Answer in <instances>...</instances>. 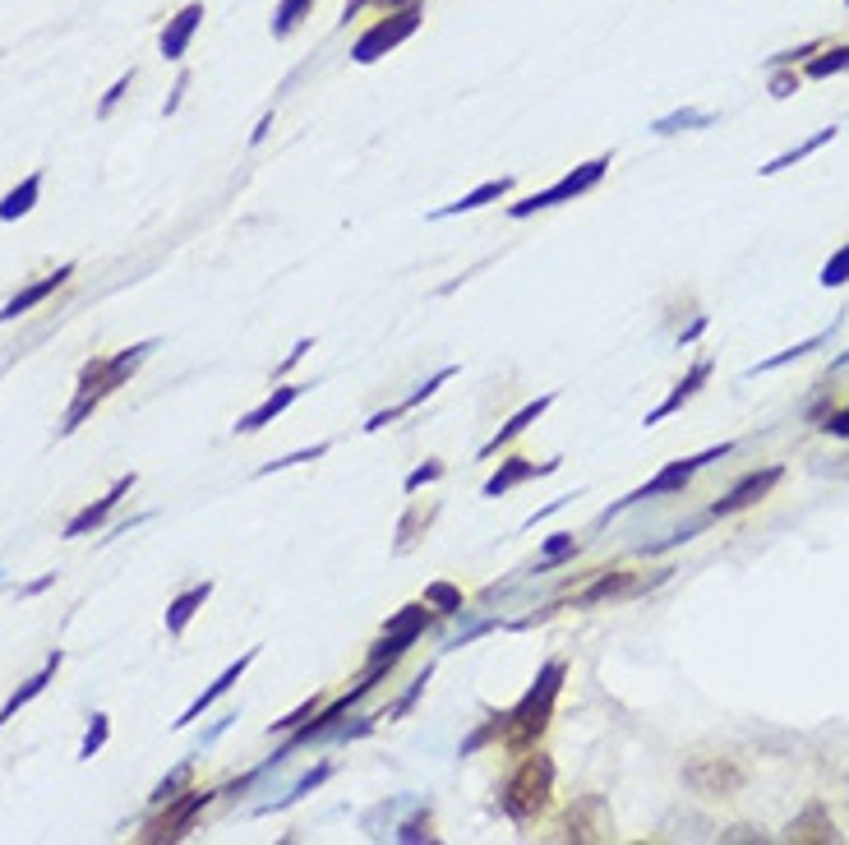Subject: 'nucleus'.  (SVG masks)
Wrapping results in <instances>:
<instances>
[{
  "label": "nucleus",
  "instance_id": "f257e3e1",
  "mask_svg": "<svg viewBox=\"0 0 849 845\" xmlns=\"http://www.w3.org/2000/svg\"><path fill=\"white\" fill-rule=\"evenodd\" d=\"M563 675H568V665L563 661H550L540 670V679L522 693L513 712H503V749L508 753H527L536 749V739L550 730V716H554V702H559V689H563Z\"/></svg>",
  "mask_w": 849,
  "mask_h": 845
},
{
  "label": "nucleus",
  "instance_id": "f03ea898",
  "mask_svg": "<svg viewBox=\"0 0 849 845\" xmlns=\"http://www.w3.org/2000/svg\"><path fill=\"white\" fill-rule=\"evenodd\" d=\"M550 795H554V762H550V753L527 749L522 758H517L513 772H508V781H503L499 804H503V813H508L513 822L531 827L540 813L550 809Z\"/></svg>",
  "mask_w": 849,
  "mask_h": 845
},
{
  "label": "nucleus",
  "instance_id": "7ed1b4c3",
  "mask_svg": "<svg viewBox=\"0 0 849 845\" xmlns=\"http://www.w3.org/2000/svg\"><path fill=\"white\" fill-rule=\"evenodd\" d=\"M420 14H425V0H411V5H402V10H388L379 14L365 33L351 42V61L356 65H374L379 56H388L393 47H402L411 33L420 28Z\"/></svg>",
  "mask_w": 849,
  "mask_h": 845
},
{
  "label": "nucleus",
  "instance_id": "20e7f679",
  "mask_svg": "<svg viewBox=\"0 0 849 845\" xmlns=\"http://www.w3.org/2000/svg\"><path fill=\"white\" fill-rule=\"evenodd\" d=\"M610 171V153L605 157H591V162H582L577 171H568L563 181H554L550 190L540 194H527L522 204L508 208V218H531V213H540V208H554V204H568V199H577V194H586L591 185H600V176Z\"/></svg>",
  "mask_w": 849,
  "mask_h": 845
},
{
  "label": "nucleus",
  "instance_id": "39448f33",
  "mask_svg": "<svg viewBox=\"0 0 849 845\" xmlns=\"http://www.w3.org/2000/svg\"><path fill=\"white\" fill-rule=\"evenodd\" d=\"M670 568H656L651 578L637 573V568H591V582H586L582 592H573V605H600V601H623V596H637L646 587H656L665 582Z\"/></svg>",
  "mask_w": 849,
  "mask_h": 845
},
{
  "label": "nucleus",
  "instance_id": "423d86ee",
  "mask_svg": "<svg viewBox=\"0 0 849 845\" xmlns=\"http://www.w3.org/2000/svg\"><path fill=\"white\" fill-rule=\"evenodd\" d=\"M730 453H734V444H716V448H706V453H697V458L670 462V467L656 471V476H651L642 490H633L628 499H619L610 513H619V508H628V504H642V499H656V495H679V490H688V481H693L706 462H720V458H730Z\"/></svg>",
  "mask_w": 849,
  "mask_h": 845
},
{
  "label": "nucleus",
  "instance_id": "0eeeda50",
  "mask_svg": "<svg viewBox=\"0 0 849 845\" xmlns=\"http://www.w3.org/2000/svg\"><path fill=\"white\" fill-rule=\"evenodd\" d=\"M683 781L693 785L697 795H706V799H730V795H739V790H743L748 772H743L734 758H725V753H702V758H688Z\"/></svg>",
  "mask_w": 849,
  "mask_h": 845
},
{
  "label": "nucleus",
  "instance_id": "6e6552de",
  "mask_svg": "<svg viewBox=\"0 0 849 845\" xmlns=\"http://www.w3.org/2000/svg\"><path fill=\"white\" fill-rule=\"evenodd\" d=\"M430 624H434V610H430L425 601L402 605V610H397V615L388 619V624H383V638L370 647V665H374V661H402V656H407V647H411V642H416Z\"/></svg>",
  "mask_w": 849,
  "mask_h": 845
},
{
  "label": "nucleus",
  "instance_id": "1a4fd4ad",
  "mask_svg": "<svg viewBox=\"0 0 849 845\" xmlns=\"http://www.w3.org/2000/svg\"><path fill=\"white\" fill-rule=\"evenodd\" d=\"M217 795V785H190L185 795L167 799V804H157V809H167L157 822H148V841H180V836L194 827L199 809H208Z\"/></svg>",
  "mask_w": 849,
  "mask_h": 845
},
{
  "label": "nucleus",
  "instance_id": "9d476101",
  "mask_svg": "<svg viewBox=\"0 0 849 845\" xmlns=\"http://www.w3.org/2000/svg\"><path fill=\"white\" fill-rule=\"evenodd\" d=\"M550 471H559V458L531 462V458H522V453H513V458H503V462H499V471H494L490 481L480 485V495H485V499H499V495H508V490H517L522 481H531V476H550Z\"/></svg>",
  "mask_w": 849,
  "mask_h": 845
},
{
  "label": "nucleus",
  "instance_id": "9b49d317",
  "mask_svg": "<svg viewBox=\"0 0 849 845\" xmlns=\"http://www.w3.org/2000/svg\"><path fill=\"white\" fill-rule=\"evenodd\" d=\"M780 476H785V467H762V471H753V476H743V481L734 485L730 495L716 499V508H711V513H716V518H730V513H743V508H753L757 499L771 495V485H776Z\"/></svg>",
  "mask_w": 849,
  "mask_h": 845
},
{
  "label": "nucleus",
  "instance_id": "f8f14e48",
  "mask_svg": "<svg viewBox=\"0 0 849 845\" xmlns=\"http://www.w3.org/2000/svg\"><path fill=\"white\" fill-rule=\"evenodd\" d=\"M199 28H204V0H190V5L171 14L167 28H162V56H167V61H185V51H190Z\"/></svg>",
  "mask_w": 849,
  "mask_h": 845
},
{
  "label": "nucleus",
  "instance_id": "ddd939ff",
  "mask_svg": "<svg viewBox=\"0 0 849 845\" xmlns=\"http://www.w3.org/2000/svg\"><path fill=\"white\" fill-rule=\"evenodd\" d=\"M254 656H259V647H250V652L240 656V661H231V665H227V670H222V675H217V679H213V684H208V689H204V693H199V698H194V702H190V707H185V712H180V721H176V730H185V725H194V721H199V716H204V712H208V707H213V702H217V698H222V693H231V684H236V679H240V675H245V670H250V661H254Z\"/></svg>",
  "mask_w": 849,
  "mask_h": 845
},
{
  "label": "nucleus",
  "instance_id": "4468645a",
  "mask_svg": "<svg viewBox=\"0 0 849 845\" xmlns=\"http://www.w3.org/2000/svg\"><path fill=\"white\" fill-rule=\"evenodd\" d=\"M74 278V264H60L56 273H47V278H37V282H28L24 291H19V296H14V301H5L0 305V324H10V319H19V314H28L33 310V305H42L51 296V291L56 287H65V282Z\"/></svg>",
  "mask_w": 849,
  "mask_h": 845
},
{
  "label": "nucleus",
  "instance_id": "2eb2a0df",
  "mask_svg": "<svg viewBox=\"0 0 849 845\" xmlns=\"http://www.w3.org/2000/svg\"><path fill=\"white\" fill-rule=\"evenodd\" d=\"M130 485H134V471H130V476H120V481L111 485V490H107V495H102V499H97V504H88L84 513H74V518L65 522V536H70V541H74V536H88V532H97V527H102V522L111 518V508H116L120 499L130 495Z\"/></svg>",
  "mask_w": 849,
  "mask_h": 845
},
{
  "label": "nucleus",
  "instance_id": "dca6fc26",
  "mask_svg": "<svg viewBox=\"0 0 849 845\" xmlns=\"http://www.w3.org/2000/svg\"><path fill=\"white\" fill-rule=\"evenodd\" d=\"M305 388H310V384H282V388H273V393H268V398L250 411V416H240V421H236V435H254V430H264V425L277 421V416H282V411H287L291 402L305 393Z\"/></svg>",
  "mask_w": 849,
  "mask_h": 845
},
{
  "label": "nucleus",
  "instance_id": "f3484780",
  "mask_svg": "<svg viewBox=\"0 0 849 845\" xmlns=\"http://www.w3.org/2000/svg\"><path fill=\"white\" fill-rule=\"evenodd\" d=\"M453 375H457V365H443L439 375H430V379H425V384H420L416 393H411V398H402V402H397V407H388V411H379V416H370V421H365V435H379L383 425H393L397 416H407V411H416L425 398H434V388H443V384H448V379H453Z\"/></svg>",
  "mask_w": 849,
  "mask_h": 845
},
{
  "label": "nucleus",
  "instance_id": "a211bd4d",
  "mask_svg": "<svg viewBox=\"0 0 849 845\" xmlns=\"http://www.w3.org/2000/svg\"><path fill=\"white\" fill-rule=\"evenodd\" d=\"M550 407H554V393H545V398H536V402H527V407L517 411L513 421H508V425H499V435H494V439H490V444L480 448V458H494V453H499V448H508V444H513V439H517V435H527L531 425H536V421H540V416H545V411H550Z\"/></svg>",
  "mask_w": 849,
  "mask_h": 845
},
{
  "label": "nucleus",
  "instance_id": "6ab92c4d",
  "mask_svg": "<svg viewBox=\"0 0 849 845\" xmlns=\"http://www.w3.org/2000/svg\"><path fill=\"white\" fill-rule=\"evenodd\" d=\"M706 379H711V356H702V361H697L693 370H688V375H683L679 384H674V393H670V398H665V402H660L656 411H646V425H660V421H665V416H674V411H679L683 402L693 398V393L706 384Z\"/></svg>",
  "mask_w": 849,
  "mask_h": 845
},
{
  "label": "nucleus",
  "instance_id": "aec40b11",
  "mask_svg": "<svg viewBox=\"0 0 849 845\" xmlns=\"http://www.w3.org/2000/svg\"><path fill=\"white\" fill-rule=\"evenodd\" d=\"M208 596H213V582H194V587H185V592L167 605V633H171V638H180V633L190 628V619L204 610Z\"/></svg>",
  "mask_w": 849,
  "mask_h": 845
},
{
  "label": "nucleus",
  "instance_id": "412c9836",
  "mask_svg": "<svg viewBox=\"0 0 849 845\" xmlns=\"http://www.w3.org/2000/svg\"><path fill=\"white\" fill-rule=\"evenodd\" d=\"M513 190V176H499V181H485V185H476L471 194H462L457 204H443L434 218H457V213H476V208H485V204H494V199H503V194Z\"/></svg>",
  "mask_w": 849,
  "mask_h": 845
},
{
  "label": "nucleus",
  "instance_id": "4be33fe9",
  "mask_svg": "<svg viewBox=\"0 0 849 845\" xmlns=\"http://www.w3.org/2000/svg\"><path fill=\"white\" fill-rule=\"evenodd\" d=\"M56 670H60V652H51V656H47V665H42V670H37V675H33V679H28L24 689H14V693H10V702H5V707H0V725L10 721V716H14V712H19V707H24V702H33V698H37V693L47 689L51 679H56Z\"/></svg>",
  "mask_w": 849,
  "mask_h": 845
},
{
  "label": "nucleus",
  "instance_id": "5701e85b",
  "mask_svg": "<svg viewBox=\"0 0 849 845\" xmlns=\"http://www.w3.org/2000/svg\"><path fill=\"white\" fill-rule=\"evenodd\" d=\"M790 841H840V832H836V822L822 813V804H813L803 818L790 822Z\"/></svg>",
  "mask_w": 849,
  "mask_h": 845
},
{
  "label": "nucleus",
  "instance_id": "b1692460",
  "mask_svg": "<svg viewBox=\"0 0 849 845\" xmlns=\"http://www.w3.org/2000/svg\"><path fill=\"white\" fill-rule=\"evenodd\" d=\"M37 194H42V176H28L24 185H14L5 199H0V222H19L24 213H33V204H37Z\"/></svg>",
  "mask_w": 849,
  "mask_h": 845
},
{
  "label": "nucleus",
  "instance_id": "393cba45",
  "mask_svg": "<svg viewBox=\"0 0 849 845\" xmlns=\"http://www.w3.org/2000/svg\"><path fill=\"white\" fill-rule=\"evenodd\" d=\"M434 513H439V504H411L407 508V518L397 522V555H407L411 545L420 541V532L434 522Z\"/></svg>",
  "mask_w": 849,
  "mask_h": 845
},
{
  "label": "nucleus",
  "instance_id": "a878e982",
  "mask_svg": "<svg viewBox=\"0 0 849 845\" xmlns=\"http://www.w3.org/2000/svg\"><path fill=\"white\" fill-rule=\"evenodd\" d=\"M420 601L430 605L434 615H443V619H448V615H462V610H467V596H462V587H453V582H430Z\"/></svg>",
  "mask_w": 849,
  "mask_h": 845
},
{
  "label": "nucleus",
  "instance_id": "bb28decb",
  "mask_svg": "<svg viewBox=\"0 0 849 845\" xmlns=\"http://www.w3.org/2000/svg\"><path fill=\"white\" fill-rule=\"evenodd\" d=\"M310 10H314V0H282L273 10V37H291L305 19H310Z\"/></svg>",
  "mask_w": 849,
  "mask_h": 845
},
{
  "label": "nucleus",
  "instance_id": "cd10ccee",
  "mask_svg": "<svg viewBox=\"0 0 849 845\" xmlns=\"http://www.w3.org/2000/svg\"><path fill=\"white\" fill-rule=\"evenodd\" d=\"M831 139H836V130H817L813 139H808V144H799V148H790V153L771 157V162H766V167H762V176H776V171L794 167V162H803V157H808V153H817V148H822V144H831Z\"/></svg>",
  "mask_w": 849,
  "mask_h": 845
},
{
  "label": "nucleus",
  "instance_id": "c85d7f7f",
  "mask_svg": "<svg viewBox=\"0 0 849 845\" xmlns=\"http://www.w3.org/2000/svg\"><path fill=\"white\" fill-rule=\"evenodd\" d=\"M573 555H577L573 532H554V536H545V550H540L536 573H550V568H559L563 559H573Z\"/></svg>",
  "mask_w": 849,
  "mask_h": 845
},
{
  "label": "nucleus",
  "instance_id": "c756f323",
  "mask_svg": "<svg viewBox=\"0 0 849 845\" xmlns=\"http://www.w3.org/2000/svg\"><path fill=\"white\" fill-rule=\"evenodd\" d=\"M831 338V333H817V338H808V342H799V347H790V351H780V356H771V361H757L753 370H748V379L753 375H771V370H780V365H790V361H799V356H808V351H817L822 342Z\"/></svg>",
  "mask_w": 849,
  "mask_h": 845
},
{
  "label": "nucleus",
  "instance_id": "7c9ffc66",
  "mask_svg": "<svg viewBox=\"0 0 849 845\" xmlns=\"http://www.w3.org/2000/svg\"><path fill=\"white\" fill-rule=\"evenodd\" d=\"M840 70H849V47H831V51H822V56H813V61L803 65L808 79H831V74H840Z\"/></svg>",
  "mask_w": 849,
  "mask_h": 845
},
{
  "label": "nucleus",
  "instance_id": "2f4dec72",
  "mask_svg": "<svg viewBox=\"0 0 849 845\" xmlns=\"http://www.w3.org/2000/svg\"><path fill=\"white\" fill-rule=\"evenodd\" d=\"M107 735H111V721L102 712L93 716V725H88V735H84V744H79V762H93L97 758V749L107 744Z\"/></svg>",
  "mask_w": 849,
  "mask_h": 845
},
{
  "label": "nucleus",
  "instance_id": "473e14b6",
  "mask_svg": "<svg viewBox=\"0 0 849 845\" xmlns=\"http://www.w3.org/2000/svg\"><path fill=\"white\" fill-rule=\"evenodd\" d=\"M711 121H716L711 111H674V116L656 121L651 130H656V134H674V130H688V125H711Z\"/></svg>",
  "mask_w": 849,
  "mask_h": 845
},
{
  "label": "nucleus",
  "instance_id": "72a5a7b5",
  "mask_svg": "<svg viewBox=\"0 0 849 845\" xmlns=\"http://www.w3.org/2000/svg\"><path fill=\"white\" fill-rule=\"evenodd\" d=\"M845 282H849V245H840L822 268V287H845Z\"/></svg>",
  "mask_w": 849,
  "mask_h": 845
},
{
  "label": "nucleus",
  "instance_id": "f704fd0d",
  "mask_svg": "<svg viewBox=\"0 0 849 845\" xmlns=\"http://www.w3.org/2000/svg\"><path fill=\"white\" fill-rule=\"evenodd\" d=\"M323 453H328V444L300 448V453H287V458H277V462H264V467H259V476H273V471H287V467H296V462H319Z\"/></svg>",
  "mask_w": 849,
  "mask_h": 845
},
{
  "label": "nucleus",
  "instance_id": "c9c22d12",
  "mask_svg": "<svg viewBox=\"0 0 849 845\" xmlns=\"http://www.w3.org/2000/svg\"><path fill=\"white\" fill-rule=\"evenodd\" d=\"M319 702H323V693H314V698H305V702H300V707H296V712H287V716H282V721H277L273 730H268V735H277V730H300V725H305L314 712H319Z\"/></svg>",
  "mask_w": 849,
  "mask_h": 845
},
{
  "label": "nucleus",
  "instance_id": "e433bc0d",
  "mask_svg": "<svg viewBox=\"0 0 849 845\" xmlns=\"http://www.w3.org/2000/svg\"><path fill=\"white\" fill-rule=\"evenodd\" d=\"M190 776H194V767H190V762H185V767H176V772H171L167 781H162V785H157V790H153V799H148V804H153V809H157V804H167V799H176V790H180V785H185V781H190Z\"/></svg>",
  "mask_w": 849,
  "mask_h": 845
},
{
  "label": "nucleus",
  "instance_id": "4c0bfd02",
  "mask_svg": "<svg viewBox=\"0 0 849 845\" xmlns=\"http://www.w3.org/2000/svg\"><path fill=\"white\" fill-rule=\"evenodd\" d=\"M443 471H448V467H443V462H439V458H430V462H425V467H416V471H411V476H407V485H402V490H407V495H416L420 485H430V481H439Z\"/></svg>",
  "mask_w": 849,
  "mask_h": 845
},
{
  "label": "nucleus",
  "instance_id": "58836bf2",
  "mask_svg": "<svg viewBox=\"0 0 849 845\" xmlns=\"http://www.w3.org/2000/svg\"><path fill=\"white\" fill-rule=\"evenodd\" d=\"M130 84H134V70H130V74H120L116 84H111V93H107V97H102V102H97V116H102V121H107L111 111H116V102H120V97L130 93Z\"/></svg>",
  "mask_w": 849,
  "mask_h": 845
},
{
  "label": "nucleus",
  "instance_id": "ea45409f",
  "mask_svg": "<svg viewBox=\"0 0 849 845\" xmlns=\"http://www.w3.org/2000/svg\"><path fill=\"white\" fill-rule=\"evenodd\" d=\"M328 776H333V762H323V767H314V772H305V776H300V781H296V790H291L287 799H300V795H310L314 785H323V781H328Z\"/></svg>",
  "mask_w": 849,
  "mask_h": 845
},
{
  "label": "nucleus",
  "instance_id": "a19ab883",
  "mask_svg": "<svg viewBox=\"0 0 849 845\" xmlns=\"http://www.w3.org/2000/svg\"><path fill=\"white\" fill-rule=\"evenodd\" d=\"M790 93H799V74L776 70L771 74V97H790Z\"/></svg>",
  "mask_w": 849,
  "mask_h": 845
},
{
  "label": "nucleus",
  "instance_id": "79ce46f5",
  "mask_svg": "<svg viewBox=\"0 0 849 845\" xmlns=\"http://www.w3.org/2000/svg\"><path fill=\"white\" fill-rule=\"evenodd\" d=\"M826 435H840V439H849V407H840V411H831L826 416V425H822Z\"/></svg>",
  "mask_w": 849,
  "mask_h": 845
},
{
  "label": "nucleus",
  "instance_id": "37998d69",
  "mask_svg": "<svg viewBox=\"0 0 849 845\" xmlns=\"http://www.w3.org/2000/svg\"><path fill=\"white\" fill-rule=\"evenodd\" d=\"M185 88H190V70H180V79H176V93L167 97V116L180 107V93H185Z\"/></svg>",
  "mask_w": 849,
  "mask_h": 845
},
{
  "label": "nucleus",
  "instance_id": "c03bdc74",
  "mask_svg": "<svg viewBox=\"0 0 849 845\" xmlns=\"http://www.w3.org/2000/svg\"><path fill=\"white\" fill-rule=\"evenodd\" d=\"M305 351H310V338H305V342H296V351H291L287 361L277 365V375H287V370H291V365H296V361H305Z\"/></svg>",
  "mask_w": 849,
  "mask_h": 845
},
{
  "label": "nucleus",
  "instance_id": "a18cd8bd",
  "mask_svg": "<svg viewBox=\"0 0 849 845\" xmlns=\"http://www.w3.org/2000/svg\"><path fill=\"white\" fill-rule=\"evenodd\" d=\"M370 5L379 14H388V10H402V5H411V0H370Z\"/></svg>",
  "mask_w": 849,
  "mask_h": 845
},
{
  "label": "nucleus",
  "instance_id": "49530a36",
  "mask_svg": "<svg viewBox=\"0 0 849 845\" xmlns=\"http://www.w3.org/2000/svg\"><path fill=\"white\" fill-rule=\"evenodd\" d=\"M702 328H706V319H702V314H697V319H693V328H688V333H683V342H693L697 333H702Z\"/></svg>",
  "mask_w": 849,
  "mask_h": 845
},
{
  "label": "nucleus",
  "instance_id": "de8ad7c7",
  "mask_svg": "<svg viewBox=\"0 0 849 845\" xmlns=\"http://www.w3.org/2000/svg\"><path fill=\"white\" fill-rule=\"evenodd\" d=\"M845 5H849V0H845Z\"/></svg>",
  "mask_w": 849,
  "mask_h": 845
}]
</instances>
